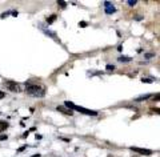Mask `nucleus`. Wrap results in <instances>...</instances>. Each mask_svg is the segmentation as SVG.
Returning a JSON list of instances; mask_svg holds the SVG:
<instances>
[{
    "mask_svg": "<svg viewBox=\"0 0 160 157\" xmlns=\"http://www.w3.org/2000/svg\"><path fill=\"white\" fill-rule=\"evenodd\" d=\"M26 92L32 97H43L46 95V88L38 84H27Z\"/></svg>",
    "mask_w": 160,
    "mask_h": 157,
    "instance_id": "f257e3e1",
    "label": "nucleus"
},
{
    "mask_svg": "<svg viewBox=\"0 0 160 157\" xmlns=\"http://www.w3.org/2000/svg\"><path fill=\"white\" fill-rule=\"evenodd\" d=\"M4 85H6V87L8 88V91H11V92H16V93L21 92L20 85H19L18 83H15V81H6L4 83Z\"/></svg>",
    "mask_w": 160,
    "mask_h": 157,
    "instance_id": "f03ea898",
    "label": "nucleus"
},
{
    "mask_svg": "<svg viewBox=\"0 0 160 157\" xmlns=\"http://www.w3.org/2000/svg\"><path fill=\"white\" fill-rule=\"evenodd\" d=\"M73 109H76V111H79L80 113H84V115H90V116H96L97 115V112L96 111H91V109H85V108L83 107H78V105H75V108Z\"/></svg>",
    "mask_w": 160,
    "mask_h": 157,
    "instance_id": "7ed1b4c3",
    "label": "nucleus"
},
{
    "mask_svg": "<svg viewBox=\"0 0 160 157\" xmlns=\"http://www.w3.org/2000/svg\"><path fill=\"white\" fill-rule=\"evenodd\" d=\"M132 151L136 152V153H140V154H144V156H149V154H152V151H149V149H143V148H136V146H132Z\"/></svg>",
    "mask_w": 160,
    "mask_h": 157,
    "instance_id": "20e7f679",
    "label": "nucleus"
},
{
    "mask_svg": "<svg viewBox=\"0 0 160 157\" xmlns=\"http://www.w3.org/2000/svg\"><path fill=\"white\" fill-rule=\"evenodd\" d=\"M104 7H105V13H107V15L114 13V12L116 11V8H115V7L112 6L111 3H108V1H105V3H104Z\"/></svg>",
    "mask_w": 160,
    "mask_h": 157,
    "instance_id": "39448f33",
    "label": "nucleus"
},
{
    "mask_svg": "<svg viewBox=\"0 0 160 157\" xmlns=\"http://www.w3.org/2000/svg\"><path fill=\"white\" fill-rule=\"evenodd\" d=\"M58 111L63 112L64 115H68V116H72V115H73V112L71 111V109H67V108H64V107H58Z\"/></svg>",
    "mask_w": 160,
    "mask_h": 157,
    "instance_id": "423d86ee",
    "label": "nucleus"
},
{
    "mask_svg": "<svg viewBox=\"0 0 160 157\" xmlns=\"http://www.w3.org/2000/svg\"><path fill=\"white\" fill-rule=\"evenodd\" d=\"M7 128H8V122L7 121H0V132L6 131Z\"/></svg>",
    "mask_w": 160,
    "mask_h": 157,
    "instance_id": "0eeeda50",
    "label": "nucleus"
},
{
    "mask_svg": "<svg viewBox=\"0 0 160 157\" xmlns=\"http://www.w3.org/2000/svg\"><path fill=\"white\" fill-rule=\"evenodd\" d=\"M64 107H67V108H70L71 111H72L73 108H75V104H73L72 101H65L64 103Z\"/></svg>",
    "mask_w": 160,
    "mask_h": 157,
    "instance_id": "6e6552de",
    "label": "nucleus"
},
{
    "mask_svg": "<svg viewBox=\"0 0 160 157\" xmlns=\"http://www.w3.org/2000/svg\"><path fill=\"white\" fill-rule=\"evenodd\" d=\"M55 20H56V15H51L50 18L47 19V23H48V24H52Z\"/></svg>",
    "mask_w": 160,
    "mask_h": 157,
    "instance_id": "1a4fd4ad",
    "label": "nucleus"
},
{
    "mask_svg": "<svg viewBox=\"0 0 160 157\" xmlns=\"http://www.w3.org/2000/svg\"><path fill=\"white\" fill-rule=\"evenodd\" d=\"M117 60H119V61H122V63H123V61H124V63H127V61H129V60H131V57H128V56H120V57L117 59Z\"/></svg>",
    "mask_w": 160,
    "mask_h": 157,
    "instance_id": "9d476101",
    "label": "nucleus"
},
{
    "mask_svg": "<svg viewBox=\"0 0 160 157\" xmlns=\"http://www.w3.org/2000/svg\"><path fill=\"white\" fill-rule=\"evenodd\" d=\"M151 97V95H146V96H140L139 99H136V101H142V100H147Z\"/></svg>",
    "mask_w": 160,
    "mask_h": 157,
    "instance_id": "9b49d317",
    "label": "nucleus"
},
{
    "mask_svg": "<svg viewBox=\"0 0 160 157\" xmlns=\"http://www.w3.org/2000/svg\"><path fill=\"white\" fill-rule=\"evenodd\" d=\"M58 4L61 7V8H65V7H67V3H65V1H61V0L60 1H58Z\"/></svg>",
    "mask_w": 160,
    "mask_h": 157,
    "instance_id": "f8f14e48",
    "label": "nucleus"
},
{
    "mask_svg": "<svg viewBox=\"0 0 160 157\" xmlns=\"http://www.w3.org/2000/svg\"><path fill=\"white\" fill-rule=\"evenodd\" d=\"M127 3H128V4H129V6H131V7H134V6H135V4H136V0H128Z\"/></svg>",
    "mask_w": 160,
    "mask_h": 157,
    "instance_id": "ddd939ff",
    "label": "nucleus"
},
{
    "mask_svg": "<svg viewBox=\"0 0 160 157\" xmlns=\"http://www.w3.org/2000/svg\"><path fill=\"white\" fill-rule=\"evenodd\" d=\"M154 56H155V53H146L144 57H146V59H151V57H154Z\"/></svg>",
    "mask_w": 160,
    "mask_h": 157,
    "instance_id": "4468645a",
    "label": "nucleus"
},
{
    "mask_svg": "<svg viewBox=\"0 0 160 157\" xmlns=\"http://www.w3.org/2000/svg\"><path fill=\"white\" fill-rule=\"evenodd\" d=\"M142 81L143 83H154V80H152V78H143Z\"/></svg>",
    "mask_w": 160,
    "mask_h": 157,
    "instance_id": "2eb2a0df",
    "label": "nucleus"
},
{
    "mask_svg": "<svg viewBox=\"0 0 160 157\" xmlns=\"http://www.w3.org/2000/svg\"><path fill=\"white\" fill-rule=\"evenodd\" d=\"M8 139V136L7 134H0V141H3V140H7Z\"/></svg>",
    "mask_w": 160,
    "mask_h": 157,
    "instance_id": "dca6fc26",
    "label": "nucleus"
},
{
    "mask_svg": "<svg viewBox=\"0 0 160 157\" xmlns=\"http://www.w3.org/2000/svg\"><path fill=\"white\" fill-rule=\"evenodd\" d=\"M105 68H107V71H114L115 69V65H107Z\"/></svg>",
    "mask_w": 160,
    "mask_h": 157,
    "instance_id": "f3484780",
    "label": "nucleus"
},
{
    "mask_svg": "<svg viewBox=\"0 0 160 157\" xmlns=\"http://www.w3.org/2000/svg\"><path fill=\"white\" fill-rule=\"evenodd\" d=\"M79 25H80V27H83V28H84V27L87 25V23H85V21H80V23H79Z\"/></svg>",
    "mask_w": 160,
    "mask_h": 157,
    "instance_id": "a211bd4d",
    "label": "nucleus"
},
{
    "mask_svg": "<svg viewBox=\"0 0 160 157\" xmlns=\"http://www.w3.org/2000/svg\"><path fill=\"white\" fill-rule=\"evenodd\" d=\"M4 96H6V93H4L3 91H0V99H3Z\"/></svg>",
    "mask_w": 160,
    "mask_h": 157,
    "instance_id": "6ab92c4d",
    "label": "nucleus"
},
{
    "mask_svg": "<svg viewBox=\"0 0 160 157\" xmlns=\"http://www.w3.org/2000/svg\"><path fill=\"white\" fill-rule=\"evenodd\" d=\"M24 149H26V146H21V148H19V152H23Z\"/></svg>",
    "mask_w": 160,
    "mask_h": 157,
    "instance_id": "aec40b11",
    "label": "nucleus"
}]
</instances>
